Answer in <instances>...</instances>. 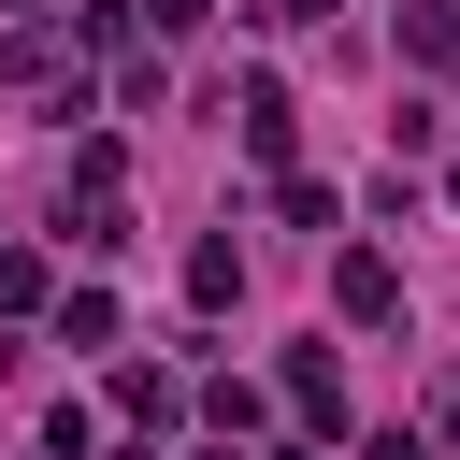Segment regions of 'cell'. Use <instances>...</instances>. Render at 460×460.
<instances>
[{
	"instance_id": "obj_1",
	"label": "cell",
	"mask_w": 460,
	"mask_h": 460,
	"mask_svg": "<svg viewBox=\"0 0 460 460\" xmlns=\"http://www.w3.org/2000/svg\"><path fill=\"white\" fill-rule=\"evenodd\" d=\"M230 115H244V158H288V86H273V72H244Z\"/></svg>"
},
{
	"instance_id": "obj_2",
	"label": "cell",
	"mask_w": 460,
	"mask_h": 460,
	"mask_svg": "<svg viewBox=\"0 0 460 460\" xmlns=\"http://www.w3.org/2000/svg\"><path fill=\"white\" fill-rule=\"evenodd\" d=\"M331 302H345V316H402V273H388L374 244H345V273H331Z\"/></svg>"
},
{
	"instance_id": "obj_3",
	"label": "cell",
	"mask_w": 460,
	"mask_h": 460,
	"mask_svg": "<svg viewBox=\"0 0 460 460\" xmlns=\"http://www.w3.org/2000/svg\"><path fill=\"white\" fill-rule=\"evenodd\" d=\"M402 58L446 72V58H460V0H402Z\"/></svg>"
},
{
	"instance_id": "obj_4",
	"label": "cell",
	"mask_w": 460,
	"mask_h": 460,
	"mask_svg": "<svg viewBox=\"0 0 460 460\" xmlns=\"http://www.w3.org/2000/svg\"><path fill=\"white\" fill-rule=\"evenodd\" d=\"M288 402H302V417H345V374H331V345H302V359H288Z\"/></svg>"
},
{
	"instance_id": "obj_5",
	"label": "cell",
	"mask_w": 460,
	"mask_h": 460,
	"mask_svg": "<svg viewBox=\"0 0 460 460\" xmlns=\"http://www.w3.org/2000/svg\"><path fill=\"white\" fill-rule=\"evenodd\" d=\"M43 302H58V288H43V259H29V244H0V316H43Z\"/></svg>"
},
{
	"instance_id": "obj_6",
	"label": "cell",
	"mask_w": 460,
	"mask_h": 460,
	"mask_svg": "<svg viewBox=\"0 0 460 460\" xmlns=\"http://www.w3.org/2000/svg\"><path fill=\"white\" fill-rule=\"evenodd\" d=\"M144 14H158V29H201V14H216V0H144Z\"/></svg>"
},
{
	"instance_id": "obj_7",
	"label": "cell",
	"mask_w": 460,
	"mask_h": 460,
	"mask_svg": "<svg viewBox=\"0 0 460 460\" xmlns=\"http://www.w3.org/2000/svg\"><path fill=\"white\" fill-rule=\"evenodd\" d=\"M359 460H431V446H417V431H374V446H359Z\"/></svg>"
},
{
	"instance_id": "obj_8",
	"label": "cell",
	"mask_w": 460,
	"mask_h": 460,
	"mask_svg": "<svg viewBox=\"0 0 460 460\" xmlns=\"http://www.w3.org/2000/svg\"><path fill=\"white\" fill-rule=\"evenodd\" d=\"M431 431H446V446H460V374H446V388H431Z\"/></svg>"
},
{
	"instance_id": "obj_9",
	"label": "cell",
	"mask_w": 460,
	"mask_h": 460,
	"mask_svg": "<svg viewBox=\"0 0 460 460\" xmlns=\"http://www.w3.org/2000/svg\"><path fill=\"white\" fill-rule=\"evenodd\" d=\"M273 14H345V0H273Z\"/></svg>"
},
{
	"instance_id": "obj_10",
	"label": "cell",
	"mask_w": 460,
	"mask_h": 460,
	"mask_svg": "<svg viewBox=\"0 0 460 460\" xmlns=\"http://www.w3.org/2000/svg\"><path fill=\"white\" fill-rule=\"evenodd\" d=\"M115 460H144V446H115Z\"/></svg>"
}]
</instances>
